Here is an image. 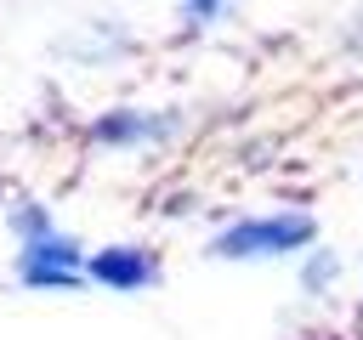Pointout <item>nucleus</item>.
<instances>
[{"label": "nucleus", "instance_id": "obj_1", "mask_svg": "<svg viewBox=\"0 0 363 340\" xmlns=\"http://www.w3.org/2000/svg\"><path fill=\"white\" fill-rule=\"evenodd\" d=\"M312 215H255V221H238L227 227L221 238H210V255H233V261H255V255H289L301 244H312Z\"/></svg>", "mask_w": 363, "mask_h": 340}, {"label": "nucleus", "instance_id": "obj_2", "mask_svg": "<svg viewBox=\"0 0 363 340\" xmlns=\"http://www.w3.org/2000/svg\"><path fill=\"white\" fill-rule=\"evenodd\" d=\"M17 272H23V283H34V289H74V283H85V278H79V272H85V255H79L74 238L45 232V238H28V244H23Z\"/></svg>", "mask_w": 363, "mask_h": 340}, {"label": "nucleus", "instance_id": "obj_3", "mask_svg": "<svg viewBox=\"0 0 363 340\" xmlns=\"http://www.w3.org/2000/svg\"><path fill=\"white\" fill-rule=\"evenodd\" d=\"M85 272H91V283H108V289H147V283H159V266H153V255H142L136 244L96 249V255L85 261Z\"/></svg>", "mask_w": 363, "mask_h": 340}, {"label": "nucleus", "instance_id": "obj_4", "mask_svg": "<svg viewBox=\"0 0 363 340\" xmlns=\"http://www.w3.org/2000/svg\"><path fill=\"white\" fill-rule=\"evenodd\" d=\"M170 130V119L164 113H108L102 125H96V142L102 147H130V142H153V136H164Z\"/></svg>", "mask_w": 363, "mask_h": 340}, {"label": "nucleus", "instance_id": "obj_5", "mask_svg": "<svg viewBox=\"0 0 363 340\" xmlns=\"http://www.w3.org/2000/svg\"><path fill=\"white\" fill-rule=\"evenodd\" d=\"M301 278H306V289H329V283H335V255L306 261V272H301Z\"/></svg>", "mask_w": 363, "mask_h": 340}, {"label": "nucleus", "instance_id": "obj_6", "mask_svg": "<svg viewBox=\"0 0 363 340\" xmlns=\"http://www.w3.org/2000/svg\"><path fill=\"white\" fill-rule=\"evenodd\" d=\"M182 6H187V17H193V23H210V17H221V11H227V0H182Z\"/></svg>", "mask_w": 363, "mask_h": 340}]
</instances>
